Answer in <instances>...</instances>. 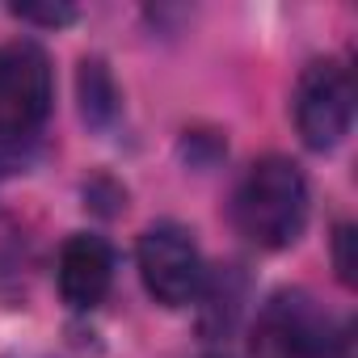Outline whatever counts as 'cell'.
Listing matches in <instances>:
<instances>
[{"instance_id":"obj_1","label":"cell","mask_w":358,"mask_h":358,"mask_svg":"<svg viewBox=\"0 0 358 358\" xmlns=\"http://www.w3.org/2000/svg\"><path fill=\"white\" fill-rule=\"evenodd\" d=\"M308 177L287 156H262L245 169L232 194V224L257 249H291L308 228Z\"/></svg>"},{"instance_id":"obj_2","label":"cell","mask_w":358,"mask_h":358,"mask_svg":"<svg viewBox=\"0 0 358 358\" xmlns=\"http://www.w3.org/2000/svg\"><path fill=\"white\" fill-rule=\"evenodd\" d=\"M55 101L51 55L34 38L0 43V135H30Z\"/></svg>"},{"instance_id":"obj_3","label":"cell","mask_w":358,"mask_h":358,"mask_svg":"<svg viewBox=\"0 0 358 358\" xmlns=\"http://www.w3.org/2000/svg\"><path fill=\"white\" fill-rule=\"evenodd\" d=\"M295 131L312 152H329L350 135L354 122V80L337 59H316L299 72L295 85Z\"/></svg>"},{"instance_id":"obj_4","label":"cell","mask_w":358,"mask_h":358,"mask_svg":"<svg viewBox=\"0 0 358 358\" xmlns=\"http://www.w3.org/2000/svg\"><path fill=\"white\" fill-rule=\"evenodd\" d=\"M135 266L148 295L164 308H186L203 291V253L177 224H152L135 245Z\"/></svg>"},{"instance_id":"obj_5","label":"cell","mask_w":358,"mask_h":358,"mask_svg":"<svg viewBox=\"0 0 358 358\" xmlns=\"http://www.w3.org/2000/svg\"><path fill=\"white\" fill-rule=\"evenodd\" d=\"M253 358H329V324L299 295H278L257 320Z\"/></svg>"},{"instance_id":"obj_6","label":"cell","mask_w":358,"mask_h":358,"mask_svg":"<svg viewBox=\"0 0 358 358\" xmlns=\"http://www.w3.org/2000/svg\"><path fill=\"white\" fill-rule=\"evenodd\" d=\"M55 278H59V295H64L68 308L93 312L114 287V249L93 232H76L59 249Z\"/></svg>"},{"instance_id":"obj_7","label":"cell","mask_w":358,"mask_h":358,"mask_svg":"<svg viewBox=\"0 0 358 358\" xmlns=\"http://www.w3.org/2000/svg\"><path fill=\"white\" fill-rule=\"evenodd\" d=\"M76 89H80V114H85V122L110 127L114 114H118V85H114L106 59H85L80 76H76Z\"/></svg>"},{"instance_id":"obj_8","label":"cell","mask_w":358,"mask_h":358,"mask_svg":"<svg viewBox=\"0 0 358 358\" xmlns=\"http://www.w3.org/2000/svg\"><path fill=\"white\" fill-rule=\"evenodd\" d=\"M13 17L38 22V26H68L76 17V9L72 5H13Z\"/></svg>"},{"instance_id":"obj_9","label":"cell","mask_w":358,"mask_h":358,"mask_svg":"<svg viewBox=\"0 0 358 358\" xmlns=\"http://www.w3.org/2000/svg\"><path fill=\"white\" fill-rule=\"evenodd\" d=\"M333 262H337V278L354 287V228L350 224H341L333 236Z\"/></svg>"}]
</instances>
